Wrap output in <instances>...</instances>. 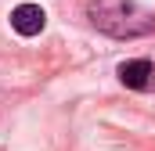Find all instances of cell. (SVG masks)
Here are the masks:
<instances>
[{
  "label": "cell",
  "mask_w": 155,
  "mask_h": 151,
  "mask_svg": "<svg viewBox=\"0 0 155 151\" xmlns=\"http://www.w3.org/2000/svg\"><path fill=\"white\" fill-rule=\"evenodd\" d=\"M90 18H94L97 29H105L112 36H141V33H148L155 25V18L148 11H141V7H134L126 0H97V4H90Z\"/></svg>",
  "instance_id": "1"
},
{
  "label": "cell",
  "mask_w": 155,
  "mask_h": 151,
  "mask_svg": "<svg viewBox=\"0 0 155 151\" xmlns=\"http://www.w3.org/2000/svg\"><path fill=\"white\" fill-rule=\"evenodd\" d=\"M43 25H47V14H43L40 4H18L11 11V29L18 36H40Z\"/></svg>",
  "instance_id": "2"
},
{
  "label": "cell",
  "mask_w": 155,
  "mask_h": 151,
  "mask_svg": "<svg viewBox=\"0 0 155 151\" xmlns=\"http://www.w3.org/2000/svg\"><path fill=\"white\" fill-rule=\"evenodd\" d=\"M119 83L130 86V90H148L155 83V65L148 58H134V61H123L119 65Z\"/></svg>",
  "instance_id": "3"
}]
</instances>
